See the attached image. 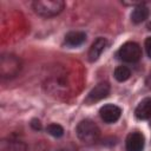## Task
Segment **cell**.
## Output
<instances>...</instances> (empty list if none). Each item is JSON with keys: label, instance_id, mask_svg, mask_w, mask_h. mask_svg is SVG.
I'll list each match as a JSON object with an SVG mask.
<instances>
[{"label": "cell", "instance_id": "6da1fadb", "mask_svg": "<svg viewBox=\"0 0 151 151\" xmlns=\"http://www.w3.org/2000/svg\"><path fill=\"white\" fill-rule=\"evenodd\" d=\"M34 12L44 18H52L61 13L65 7L61 0H35L32 4Z\"/></svg>", "mask_w": 151, "mask_h": 151}, {"label": "cell", "instance_id": "7a4b0ae2", "mask_svg": "<svg viewBox=\"0 0 151 151\" xmlns=\"http://www.w3.org/2000/svg\"><path fill=\"white\" fill-rule=\"evenodd\" d=\"M76 132H77L78 138L85 144H92V143L97 142L100 136V130H99L98 125L94 122H92L91 119L81 120L77 125Z\"/></svg>", "mask_w": 151, "mask_h": 151}, {"label": "cell", "instance_id": "3957f363", "mask_svg": "<svg viewBox=\"0 0 151 151\" xmlns=\"http://www.w3.org/2000/svg\"><path fill=\"white\" fill-rule=\"evenodd\" d=\"M21 63L13 54H4L0 59V73L2 78H11L18 74Z\"/></svg>", "mask_w": 151, "mask_h": 151}, {"label": "cell", "instance_id": "277c9868", "mask_svg": "<svg viewBox=\"0 0 151 151\" xmlns=\"http://www.w3.org/2000/svg\"><path fill=\"white\" fill-rule=\"evenodd\" d=\"M118 58L125 63H137L142 57V48L137 42H125L117 53Z\"/></svg>", "mask_w": 151, "mask_h": 151}, {"label": "cell", "instance_id": "5b68a950", "mask_svg": "<svg viewBox=\"0 0 151 151\" xmlns=\"http://www.w3.org/2000/svg\"><path fill=\"white\" fill-rule=\"evenodd\" d=\"M110 93V85L107 83H99L98 85H96L87 94V97L85 98V103L86 104H94L97 101H100L101 99L106 98Z\"/></svg>", "mask_w": 151, "mask_h": 151}, {"label": "cell", "instance_id": "8992f818", "mask_svg": "<svg viewBox=\"0 0 151 151\" xmlns=\"http://www.w3.org/2000/svg\"><path fill=\"white\" fill-rule=\"evenodd\" d=\"M99 114H100V118H101L105 123L112 124V123H116V122L120 118L122 110H120V107L117 106V105L106 104V105H104V106L100 107Z\"/></svg>", "mask_w": 151, "mask_h": 151}, {"label": "cell", "instance_id": "52a82bcc", "mask_svg": "<svg viewBox=\"0 0 151 151\" xmlns=\"http://www.w3.org/2000/svg\"><path fill=\"white\" fill-rule=\"evenodd\" d=\"M144 136L140 132H131L127 134L125 140L126 151H143L144 149Z\"/></svg>", "mask_w": 151, "mask_h": 151}, {"label": "cell", "instance_id": "ba28073f", "mask_svg": "<svg viewBox=\"0 0 151 151\" xmlns=\"http://www.w3.org/2000/svg\"><path fill=\"white\" fill-rule=\"evenodd\" d=\"M106 46H107V40L105 38L100 37V38L96 39L88 50V60L91 63L98 60V58L100 57V54L103 53V51L105 50Z\"/></svg>", "mask_w": 151, "mask_h": 151}, {"label": "cell", "instance_id": "9c48e42d", "mask_svg": "<svg viewBox=\"0 0 151 151\" xmlns=\"http://www.w3.org/2000/svg\"><path fill=\"white\" fill-rule=\"evenodd\" d=\"M134 116L140 120H146L151 118V98L143 99L134 110Z\"/></svg>", "mask_w": 151, "mask_h": 151}, {"label": "cell", "instance_id": "30bf717a", "mask_svg": "<svg viewBox=\"0 0 151 151\" xmlns=\"http://www.w3.org/2000/svg\"><path fill=\"white\" fill-rule=\"evenodd\" d=\"M86 40V34L80 31H72L65 35V45L70 47L80 46Z\"/></svg>", "mask_w": 151, "mask_h": 151}, {"label": "cell", "instance_id": "8fae6325", "mask_svg": "<svg viewBox=\"0 0 151 151\" xmlns=\"http://www.w3.org/2000/svg\"><path fill=\"white\" fill-rule=\"evenodd\" d=\"M149 8L144 5V4H139L138 6H136L131 13V20L134 24H140L143 21H145L149 17Z\"/></svg>", "mask_w": 151, "mask_h": 151}, {"label": "cell", "instance_id": "7c38bea8", "mask_svg": "<svg viewBox=\"0 0 151 151\" xmlns=\"http://www.w3.org/2000/svg\"><path fill=\"white\" fill-rule=\"evenodd\" d=\"M113 76H114L116 80L123 83V81H126V80L130 78L131 71H130V68L126 67V66H118V67H116V70H114V72H113Z\"/></svg>", "mask_w": 151, "mask_h": 151}, {"label": "cell", "instance_id": "4fadbf2b", "mask_svg": "<svg viewBox=\"0 0 151 151\" xmlns=\"http://www.w3.org/2000/svg\"><path fill=\"white\" fill-rule=\"evenodd\" d=\"M47 132L51 136H53L55 138H59V137H61L64 134V129L59 124H50L47 126Z\"/></svg>", "mask_w": 151, "mask_h": 151}, {"label": "cell", "instance_id": "5bb4252c", "mask_svg": "<svg viewBox=\"0 0 151 151\" xmlns=\"http://www.w3.org/2000/svg\"><path fill=\"white\" fill-rule=\"evenodd\" d=\"M8 150L9 151H25L26 150V145L22 142H9L8 143Z\"/></svg>", "mask_w": 151, "mask_h": 151}, {"label": "cell", "instance_id": "9a60e30c", "mask_svg": "<svg viewBox=\"0 0 151 151\" xmlns=\"http://www.w3.org/2000/svg\"><path fill=\"white\" fill-rule=\"evenodd\" d=\"M145 51H146V53H147V55L151 58V37H147L146 39H145Z\"/></svg>", "mask_w": 151, "mask_h": 151}, {"label": "cell", "instance_id": "2e32d148", "mask_svg": "<svg viewBox=\"0 0 151 151\" xmlns=\"http://www.w3.org/2000/svg\"><path fill=\"white\" fill-rule=\"evenodd\" d=\"M31 126H32L34 130H41V123H40V120H38V119H33L32 123H31Z\"/></svg>", "mask_w": 151, "mask_h": 151}, {"label": "cell", "instance_id": "e0dca14e", "mask_svg": "<svg viewBox=\"0 0 151 151\" xmlns=\"http://www.w3.org/2000/svg\"><path fill=\"white\" fill-rule=\"evenodd\" d=\"M54 151H74V149H73V150H67V149H59V150H54Z\"/></svg>", "mask_w": 151, "mask_h": 151}, {"label": "cell", "instance_id": "ac0fdd59", "mask_svg": "<svg viewBox=\"0 0 151 151\" xmlns=\"http://www.w3.org/2000/svg\"><path fill=\"white\" fill-rule=\"evenodd\" d=\"M147 29H149V31H151V21L147 24Z\"/></svg>", "mask_w": 151, "mask_h": 151}]
</instances>
